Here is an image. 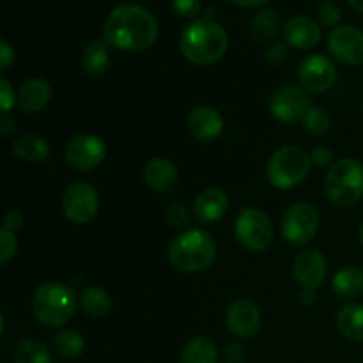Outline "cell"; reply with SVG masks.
Wrapping results in <instances>:
<instances>
[{"label":"cell","mask_w":363,"mask_h":363,"mask_svg":"<svg viewBox=\"0 0 363 363\" xmlns=\"http://www.w3.org/2000/svg\"><path fill=\"white\" fill-rule=\"evenodd\" d=\"M158 21L137 4H121L103 25V41L124 52H144L158 39Z\"/></svg>","instance_id":"6da1fadb"},{"label":"cell","mask_w":363,"mask_h":363,"mask_svg":"<svg viewBox=\"0 0 363 363\" xmlns=\"http://www.w3.org/2000/svg\"><path fill=\"white\" fill-rule=\"evenodd\" d=\"M179 48L188 62L209 66L225 55L229 48V35L220 23L209 18H201L184 28L179 39Z\"/></svg>","instance_id":"7a4b0ae2"},{"label":"cell","mask_w":363,"mask_h":363,"mask_svg":"<svg viewBox=\"0 0 363 363\" xmlns=\"http://www.w3.org/2000/svg\"><path fill=\"white\" fill-rule=\"evenodd\" d=\"M216 257L215 238L202 229L181 233L169 247V261L184 273H199L208 269Z\"/></svg>","instance_id":"3957f363"},{"label":"cell","mask_w":363,"mask_h":363,"mask_svg":"<svg viewBox=\"0 0 363 363\" xmlns=\"http://www.w3.org/2000/svg\"><path fill=\"white\" fill-rule=\"evenodd\" d=\"M77 311V296L69 286L60 282H46L35 289L32 296V314L46 328H60Z\"/></svg>","instance_id":"277c9868"},{"label":"cell","mask_w":363,"mask_h":363,"mask_svg":"<svg viewBox=\"0 0 363 363\" xmlns=\"http://www.w3.org/2000/svg\"><path fill=\"white\" fill-rule=\"evenodd\" d=\"M326 197L340 208H350L363 199V163L344 158L330 167L325 177Z\"/></svg>","instance_id":"5b68a950"},{"label":"cell","mask_w":363,"mask_h":363,"mask_svg":"<svg viewBox=\"0 0 363 363\" xmlns=\"http://www.w3.org/2000/svg\"><path fill=\"white\" fill-rule=\"evenodd\" d=\"M311 155L296 145H284L272 155L266 176L277 190H291L307 179L311 172Z\"/></svg>","instance_id":"8992f818"},{"label":"cell","mask_w":363,"mask_h":363,"mask_svg":"<svg viewBox=\"0 0 363 363\" xmlns=\"http://www.w3.org/2000/svg\"><path fill=\"white\" fill-rule=\"evenodd\" d=\"M234 233L243 248L250 252H264L273 241L272 218L257 208H247L238 215Z\"/></svg>","instance_id":"52a82bcc"},{"label":"cell","mask_w":363,"mask_h":363,"mask_svg":"<svg viewBox=\"0 0 363 363\" xmlns=\"http://www.w3.org/2000/svg\"><path fill=\"white\" fill-rule=\"evenodd\" d=\"M319 229V213L318 209L307 202H298L291 206L282 218V230L284 240L289 241L291 245L303 247L308 245L315 238Z\"/></svg>","instance_id":"ba28073f"},{"label":"cell","mask_w":363,"mask_h":363,"mask_svg":"<svg viewBox=\"0 0 363 363\" xmlns=\"http://www.w3.org/2000/svg\"><path fill=\"white\" fill-rule=\"evenodd\" d=\"M62 211L69 222L85 225L92 222L99 211L98 191L87 183H74L64 191Z\"/></svg>","instance_id":"9c48e42d"},{"label":"cell","mask_w":363,"mask_h":363,"mask_svg":"<svg viewBox=\"0 0 363 363\" xmlns=\"http://www.w3.org/2000/svg\"><path fill=\"white\" fill-rule=\"evenodd\" d=\"M106 156V145L96 135H78L66 144L64 158L71 169L87 172L101 165Z\"/></svg>","instance_id":"30bf717a"},{"label":"cell","mask_w":363,"mask_h":363,"mask_svg":"<svg viewBox=\"0 0 363 363\" xmlns=\"http://www.w3.org/2000/svg\"><path fill=\"white\" fill-rule=\"evenodd\" d=\"M311 108V96L303 87H298V85L280 87L269 99V112L280 123H294L298 119H303Z\"/></svg>","instance_id":"8fae6325"},{"label":"cell","mask_w":363,"mask_h":363,"mask_svg":"<svg viewBox=\"0 0 363 363\" xmlns=\"http://www.w3.org/2000/svg\"><path fill=\"white\" fill-rule=\"evenodd\" d=\"M298 80L307 92H325L337 80V67L328 57L314 53L301 60L298 67Z\"/></svg>","instance_id":"7c38bea8"},{"label":"cell","mask_w":363,"mask_h":363,"mask_svg":"<svg viewBox=\"0 0 363 363\" xmlns=\"http://www.w3.org/2000/svg\"><path fill=\"white\" fill-rule=\"evenodd\" d=\"M328 50L342 64L358 66L363 62V32L353 25L335 27L328 35Z\"/></svg>","instance_id":"4fadbf2b"},{"label":"cell","mask_w":363,"mask_h":363,"mask_svg":"<svg viewBox=\"0 0 363 363\" xmlns=\"http://www.w3.org/2000/svg\"><path fill=\"white\" fill-rule=\"evenodd\" d=\"M225 325L238 339H252L261 330V311L250 300H236L225 312Z\"/></svg>","instance_id":"5bb4252c"},{"label":"cell","mask_w":363,"mask_h":363,"mask_svg":"<svg viewBox=\"0 0 363 363\" xmlns=\"http://www.w3.org/2000/svg\"><path fill=\"white\" fill-rule=\"evenodd\" d=\"M326 259L315 248L303 250L296 255L293 262V277L298 286L303 289H318L326 279Z\"/></svg>","instance_id":"9a60e30c"},{"label":"cell","mask_w":363,"mask_h":363,"mask_svg":"<svg viewBox=\"0 0 363 363\" xmlns=\"http://www.w3.org/2000/svg\"><path fill=\"white\" fill-rule=\"evenodd\" d=\"M188 130L197 140L213 142L223 131V117L209 105L195 106L188 116Z\"/></svg>","instance_id":"2e32d148"},{"label":"cell","mask_w":363,"mask_h":363,"mask_svg":"<svg viewBox=\"0 0 363 363\" xmlns=\"http://www.w3.org/2000/svg\"><path fill=\"white\" fill-rule=\"evenodd\" d=\"M144 181L151 190L158 194L176 190L179 184V170L170 160L167 158H152L145 163Z\"/></svg>","instance_id":"e0dca14e"},{"label":"cell","mask_w":363,"mask_h":363,"mask_svg":"<svg viewBox=\"0 0 363 363\" xmlns=\"http://www.w3.org/2000/svg\"><path fill=\"white\" fill-rule=\"evenodd\" d=\"M284 39L293 48L308 50L319 43L321 28L311 16H294L284 27Z\"/></svg>","instance_id":"ac0fdd59"},{"label":"cell","mask_w":363,"mask_h":363,"mask_svg":"<svg viewBox=\"0 0 363 363\" xmlns=\"http://www.w3.org/2000/svg\"><path fill=\"white\" fill-rule=\"evenodd\" d=\"M227 208H229V199L220 188H206L194 202L195 218L202 223L218 222L220 218H223Z\"/></svg>","instance_id":"d6986e66"},{"label":"cell","mask_w":363,"mask_h":363,"mask_svg":"<svg viewBox=\"0 0 363 363\" xmlns=\"http://www.w3.org/2000/svg\"><path fill=\"white\" fill-rule=\"evenodd\" d=\"M52 99V87L43 78H30L23 82L16 94V103L23 112L34 113L45 108Z\"/></svg>","instance_id":"ffe728a7"},{"label":"cell","mask_w":363,"mask_h":363,"mask_svg":"<svg viewBox=\"0 0 363 363\" xmlns=\"http://www.w3.org/2000/svg\"><path fill=\"white\" fill-rule=\"evenodd\" d=\"M337 328L347 340L363 342V305H344L337 314Z\"/></svg>","instance_id":"44dd1931"},{"label":"cell","mask_w":363,"mask_h":363,"mask_svg":"<svg viewBox=\"0 0 363 363\" xmlns=\"http://www.w3.org/2000/svg\"><path fill=\"white\" fill-rule=\"evenodd\" d=\"M332 286L339 298L354 300L363 293V272L358 266H346L335 273Z\"/></svg>","instance_id":"7402d4cb"},{"label":"cell","mask_w":363,"mask_h":363,"mask_svg":"<svg viewBox=\"0 0 363 363\" xmlns=\"http://www.w3.org/2000/svg\"><path fill=\"white\" fill-rule=\"evenodd\" d=\"M181 363H218L215 342L204 335L190 339L181 351Z\"/></svg>","instance_id":"603a6c76"},{"label":"cell","mask_w":363,"mask_h":363,"mask_svg":"<svg viewBox=\"0 0 363 363\" xmlns=\"http://www.w3.org/2000/svg\"><path fill=\"white\" fill-rule=\"evenodd\" d=\"M108 62V45L105 41L94 39V41H91L85 46L84 57H82V66H84V71L89 77H101V74H105Z\"/></svg>","instance_id":"cb8c5ba5"},{"label":"cell","mask_w":363,"mask_h":363,"mask_svg":"<svg viewBox=\"0 0 363 363\" xmlns=\"http://www.w3.org/2000/svg\"><path fill=\"white\" fill-rule=\"evenodd\" d=\"M13 152L18 158L39 163L45 162L50 156V145L45 138L35 137V135H23V137L14 140Z\"/></svg>","instance_id":"d4e9b609"},{"label":"cell","mask_w":363,"mask_h":363,"mask_svg":"<svg viewBox=\"0 0 363 363\" xmlns=\"http://www.w3.org/2000/svg\"><path fill=\"white\" fill-rule=\"evenodd\" d=\"M80 305L91 318H105L112 308V298L101 287H87L80 294Z\"/></svg>","instance_id":"484cf974"},{"label":"cell","mask_w":363,"mask_h":363,"mask_svg":"<svg viewBox=\"0 0 363 363\" xmlns=\"http://www.w3.org/2000/svg\"><path fill=\"white\" fill-rule=\"evenodd\" d=\"M13 360L14 363H52V354L39 340L25 339L14 350Z\"/></svg>","instance_id":"4316f807"},{"label":"cell","mask_w":363,"mask_h":363,"mask_svg":"<svg viewBox=\"0 0 363 363\" xmlns=\"http://www.w3.org/2000/svg\"><path fill=\"white\" fill-rule=\"evenodd\" d=\"M53 350L60 354L62 358H77L84 353L85 340L74 330H60L55 337H53Z\"/></svg>","instance_id":"83f0119b"},{"label":"cell","mask_w":363,"mask_h":363,"mask_svg":"<svg viewBox=\"0 0 363 363\" xmlns=\"http://www.w3.org/2000/svg\"><path fill=\"white\" fill-rule=\"evenodd\" d=\"M252 35H254L257 41L268 43L272 41L277 35L279 30V18L273 9H262L252 18Z\"/></svg>","instance_id":"f1b7e54d"},{"label":"cell","mask_w":363,"mask_h":363,"mask_svg":"<svg viewBox=\"0 0 363 363\" xmlns=\"http://www.w3.org/2000/svg\"><path fill=\"white\" fill-rule=\"evenodd\" d=\"M305 130L314 137H325L332 130V117L323 108H311L303 117Z\"/></svg>","instance_id":"f546056e"},{"label":"cell","mask_w":363,"mask_h":363,"mask_svg":"<svg viewBox=\"0 0 363 363\" xmlns=\"http://www.w3.org/2000/svg\"><path fill=\"white\" fill-rule=\"evenodd\" d=\"M18 240L13 230L2 227L0 229V264L6 266L16 255Z\"/></svg>","instance_id":"4dcf8cb0"},{"label":"cell","mask_w":363,"mask_h":363,"mask_svg":"<svg viewBox=\"0 0 363 363\" xmlns=\"http://www.w3.org/2000/svg\"><path fill=\"white\" fill-rule=\"evenodd\" d=\"M167 223L172 229H186L190 225V211L183 204H172L167 208L165 213Z\"/></svg>","instance_id":"1f68e13d"},{"label":"cell","mask_w":363,"mask_h":363,"mask_svg":"<svg viewBox=\"0 0 363 363\" xmlns=\"http://www.w3.org/2000/svg\"><path fill=\"white\" fill-rule=\"evenodd\" d=\"M318 18L323 25L335 27L340 20V9L332 0H321L318 6Z\"/></svg>","instance_id":"d6a6232c"},{"label":"cell","mask_w":363,"mask_h":363,"mask_svg":"<svg viewBox=\"0 0 363 363\" xmlns=\"http://www.w3.org/2000/svg\"><path fill=\"white\" fill-rule=\"evenodd\" d=\"M174 13L179 14L183 18H194L197 16L201 11V0H170Z\"/></svg>","instance_id":"836d02e7"},{"label":"cell","mask_w":363,"mask_h":363,"mask_svg":"<svg viewBox=\"0 0 363 363\" xmlns=\"http://www.w3.org/2000/svg\"><path fill=\"white\" fill-rule=\"evenodd\" d=\"M0 105H2L4 116H6L14 105V91L6 78H0Z\"/></svg>","instance_id":"e575fe53"},{"label":"cell","mask_w":363,"mask_h":363,"mask_svg":"<svg viewBox=\"0 0 363 363\" xmlns=\"http://www.w3.org/2000/svg\"><path fill=\"white\" fill-rule=\"evenodd\" d=\"M247 358V351L241 344L233 342L223 350V362L225 363H245Z\"/></svg>","instance_id":"d590c367"},{"label":"cell","mask_w":363,"mask_h":363,"mask_svg":"<svg viewBox=\"0 0 363 363\" xmlns=\"http://www.w3.org/2000/svg\"><path fill=\"white\" fill-rule=\"evenodd\" d=\"M332 158H333L332 149L326 147V145H318V147L312 149V152H311L312 163H314V165H318V167L330 165Z\"/></svg>","instance_id":"8d00e7d4"},{"label":"cell","mask_w":363,"mask_h":363,"mask_svg":"<svg viewBox=\"0 0 363 363\" xmlns=\"http://www.w3.org/2000/svg\"><path fill=\"white\" fill-rule=\"evenodd\" d=\"M25 223V216L21 215L20 211H7V215L4 216V225L6 229L13 230V233H16V230H20L21 227H23Z\"/></svg>","instance_id":"74e56055"},{"label":"cell","mask_w":363,"mask_h":363,"mask_svg":"<svg viewBox=\"0 0 363 363\" xmlns=\"http://www.w3.org/2000/svg\"><path fill=\"white\" fill-rule=\"evenodd\" d=\"M13 62H14V50L11 48V45L6 41V39H2V41H0V67H2V71H6Z\"/></svg>","instance_id":"f35d334b"},{"label":"cell","mask_w":363,"mask_h":363,"mask_svg":"<svg viewBox=\"0 0 363 363\" xmlns=\"http://www.w3.org/2000/svg\"><path fill=\"white\" fill-rule=\"evenodd\" d=\"M287 59V48L284 45H273L268 50V62L280 64Z\"/></svg>","instance_id":"ab89813d"},{"label":"cell","mask_w":363,"mask_h":363,"mask_svg":"<svg viewBox=\"0 0 363 363\" xmlns=\"http://www.w3.org/2000/svg\"><path fill=\"white\" fill-rule=\"evenodd\" d=\"M0 124H2V126H0V130H2L4 137H11V135L16 131V123H14V119H11V117L4 116L2 121H0Z\"/></svg>","instance_id":"60d3db41"},{"label":"cell","mask_w":363,"mask_h":363,"mask_svg":"<svg viewBox=\"0 0 363 363\" xmlns=\"http://www.w3.org/2000/svg\"><path fill=\"white\" fill-rule=\"evenodd\" d=\"M315 300H318V294H315V289H303V291H301L300 301L303 305L311 307V305L315 303Z\"/></svg>","instance_id":"b9f144b4"},{"label":"cell","mask_w":363,"mask_h":363,"mask_svg":"<svg viewBox=\"0 0 363 363\" xmlns=\"http://www.w3.org/2000/svg\"><path fill=\"white\" fill-rule=\"evenodd\" d=\"M234 4H238V6H243V7H255V6H261V4H264L266 0H233Z\"/></svg>","instance_id":"7bdbcfd3"},{"label":"cell","mask_w":363,"mask_h":363,"mask_svg":"<svg viewBox=\"0 0 363 363\" xmlns=\"http://www.w3.org/2000/svg\"><path fill=\"white\" fill-rule=\"evenodd\" d=\"M350 2V6L353 7V9L360 11V13H363V0H347Z\"/></svg>","instance_id":"ee69618b"},{"label":"cell","mask_w":363,"mask_h":363,"mask_svg":"<svg viewBox=\"0 0 363 363\" xmlns=\"http://www.w3.org/2000/svg\"><path fill=\"white\" fill-rule=\"evenodd\" d=\"M358 234H360V243L363 245V222H362V225H360V233H358Z\"/></svg>","instance_id":"f6af8a7d"}]
</instances>
